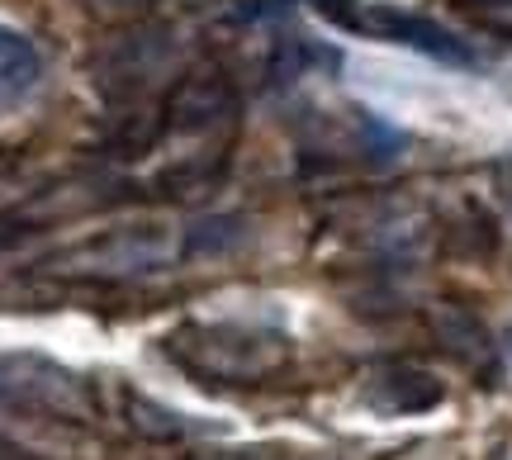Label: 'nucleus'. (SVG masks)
Wrapping results in <instances>:
<instances>
[{
	"label": "nucleus",
	"mask_w": 512,
	"mask_h": 460,
	"mask_svg": "<svg viewBox=\"0 0 512 460\" xmlns=\"http://www.w3.org/2000/svg\"><path fill=\"white\" fill-rule=\"evenodd\" d=\"M105 5H133V0H105Z\"/></svg>",
	"instance_id": "obj_7"
},
{
	"label": "nucleus",
	"mask_w": 512,
	"mask_h": 460,
	"mask_svg": "<svg viewBox=\"0 0 512 460\" xmlns=\"http://www.w3.org/2000/svg\"><path fill=\"white\" fill-rule=\"evenodd\" d=\"M128 413H133V427H138V432H147V437L176 442V437L185 432V423L176 418V413H166V408L147 404V399H128Z\"/></svg>",
	"instance_id": "obj_5"
},
{
	"label": "nucleus",
	"mask_w": 512,
	"mask_h": 460,
	"mask_svg": "<svg viewBox=\"0 0 512 460\" xmlns=\"http://www.w3.org/2000/svg\"><path fill=\"white\" fill-rule=\"evenodd\" d=\"M470 5H484V10H512V0H470Z\"/></svg>",
	"instance_id": "obj_6"
},
{
	"label": "nucleus",
	"mask_w": 512,
	"mask_h": 460,
	"mask_svg": "<svg viewBox=\"0 0 512 460\" xmlns=\"http://www.w3.org/2000/svg\"><path fill=\"white\" fill-rule=\"evenodd\" d=\"M166 351L181 361L190 375L200 380H223V385H247L271 375L285 361V342L280 337H261V332L242 328H181L166 337Z\"/></svg>",
	"instance_id": "obj_1"
},
{
	"label": "nucleus",
	"mask_w": 512,
	"mask_h": 460,
	"mask_svg": "<svg viewBox=\"0 0 512 460\" xmlns=\"http://www.w3.org/2000/svg\"><path fill=\"white\" fill-rule=\"evenodd\" d=\"M366 399L380 413H427V408H437L446 399V385L427 370H384V375L370 380Z\"/></svg>",
	"instance_id": "obj_3"
},
{
	"label": "nucleus",
	"mask_w": 512,
	"mask_h": 460,
	"mask_svg": "<svg viewBox=\"0 0 512 460\" xmlns=\"http://www.w3.org/2000/svg\"><path fill=\"white\" fill-rule=\"evenodd\" d=\"M309 5L323 19H332L337 29H351V34L399 43V48L427 53L437 62H451V67H470L475 62V53L451 29H441V24H432L422 15H408V10H394V5H361V0H309Z\"/></svg>",
	"instance_id": "obj_2"
},
{
	"label": "nucleus",
	"mask_w": 512,
	"mask_h": 460,
	"mask_svg": "<svg viewBox=\"0 0 512 460\" xmlns=\"http://www.w3.org/2000/svg\"><path fill=\"white\" fill-rule=\"evenodd\" d=\"M43 76V62H38V48L29 38L0 24V114L15 110L19 100H29V91L38 86Z\"/></svg>",
	"instance_id": "obj_4"
}]
</instances>
